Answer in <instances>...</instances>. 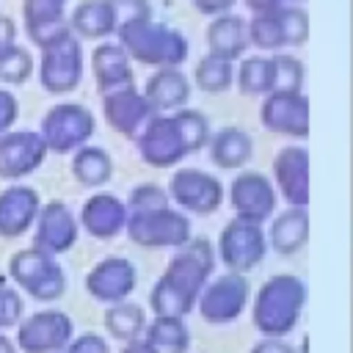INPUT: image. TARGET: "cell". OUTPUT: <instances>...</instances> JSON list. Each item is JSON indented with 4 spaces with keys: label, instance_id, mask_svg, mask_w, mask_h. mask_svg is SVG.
Segmentation results:
<instances>
[{
    "label": "cell",
    "instance_id": "1f68e13d",
    "mask_svg": "<svg viewBox=\"0 0 353 353\" xmlns=\"http://www.w3.org/2000/svg\"><path fill=\"white\" fill-rule=\"evenodd\" d=\"M237 85L243 94L256 97V94H270L273 91V61L270 58H245L237 69Z\"/></svg>",
    "mask_w": 353,
    "mask_h": 353
},
{
    "label": "cell",
    "instance_id": "d6986e66",
    "mask_svg": "<svg viewBox=\"0 0 353 353\" xmlns=\"http://www.w3.org/2000/svg\"><path fill=\"white\" fill-rule=\"evenodd\" d=\"M273 174L281 196L290 201V207H306L309 204V152L301 146H287L273 160Z\"/></svg>",
    "mask_w": 353,
    "mask_h": 353
},
{
    "label": "cell",
    "instance_id": "8fae6325",
    "mask_svg": "<svg viewBox=\"0 0 353 353\" xmlns=\"http://www.w3.org/2000/svg\"><path fill=\"white\" fill-rule=\"evenodd\" d=\"M138 143V152H141V160L146 165H154V168H171L176 165L182 157H188V146L182 141V132L176 127V121L168 116H154L143 132L135 138Z\"/></svg>",
    "mask_w": 353,
    "mask_h": 353
},
{
    "label": "cell",
    "instance_id": "ab89813d",
    "mask_svg": "<svg viewBox=\"0 0 353 353\" xmlns=\"http://www.w3.org/2000/svg\"><path fill=\"white\" fill-rule=\"evenodd\" d=\"M22 320V298L14 287H0V328H14Z\"/></svg>",
    "mask_w": 353,
    "mask_h": 353
},
{
    "label": "cell",
    "instance_id": "8992f818",
    "mask_svg": "<svg viewBox=\"0 0 353 353\" xmlns=\"http://www.w3.org/2000/svg\"><path fill=\"white\" fill-rule=\"evenodd\" d=\"M41 141L47 152H72L85 146V141L94 135V116L77 102L55 105L41 119Z\"/></svg>",
    "mask_w": 353,
    "mask_h": 353
},
{
    "label": "cell",
    "instance_id": "74e56055",
    "mask_svg": "<svg viewBox=\"0 0 353 353\" xmlns=\"http://www.w3.org/2000/svg\"><path fill=\"white\" fill-rule=\"evenodd\" d=\"M168 193L160 188V185H138L132 193H130V212H143V210H157V207H168Z\"/></svg>",
    "mask_w": 353,
    "mask_h": 353
},
{
    "label": "cell",
    "instance_id": "836d02e7",
    "mask_svg": "<svg viewBox=\"0 0 353 353\" xmlns=\"http://www.w3.org/2000/svg\"><path fill=\"white\" fill-rule=\"evenodd\" d=\"M171 119L176 121V127H179V132H182V141H185V146H188V154L196 152V149H201V146L210 141V124H207V119H204L199 110L179 108V110L171 113Z\"/></svg>",
    "mask_w": 353,
    "mask_h": 353
},
{
    "label": "cell",
    "instance_id": "44dd1931",
    "mask_svg": "<svg viewBox=\"0 0 353 353\" xmlns=\"http://www.w3.org/2000/svg\"><path fill=\"white\" fill-rule=\"evenodd\" d=\"M41 210L39 193L30 185H11L0 193V237H19L30 229Z\"/></svg>",
    "mask_w": 353,
    "mask_h": 353
},
{
    "label": "cell",
    "instance_id": "7bdbcfd3",
    "mask_svg": "<svg viewBox=\"0 0 353 353\" xmlns=\"http://www.w3.org/2000/svg\"><path fill=\"white\" fill-rule=\"evenodd\" d=\"M251 353H295V347L287 345L284 339H268V336H262V342H256L251 347Z\"/></svg>",
    "mask_w": 353,
    "mask_h": 353
},
{
    "label": "cell",
    "instance_id": "b9f144b4",
    "mask_svg": "<svg viewBox=\"0 0 353 353\" xmlns=\"http://www.w3.org/2000/svg\"><path fill=\"white\" fill-rule=\"evenodd\" d=\"M17 110H19V102L11 91L0 88V135L11 130V124L17 121Z\"/></svg>",
    "mask_w": 353,
    "mask_h": 353
},
{
    "label": "cell",
    "instance_id": "ee69618b",
    "mask_svg": "<svg viewBox=\"0 0 353 353\" xmlns=\"http://www.w3.org/2000/svg\"><path fill=\"white\" fill-rule=\"evenodd\" d=\"M237 0H193V6L201 11V14H212V17H221L226 14Z\"/></svg>",
    "mask_w": 353,
    "mask_h": 353
},
{
    "label": "cell",
    "instance_id": "681fc988",
    "mask_svg": "<svg viewBox=\"0 0 353 353\" xmlns=\"http://www.w3.org/2000/svg\"><path fill=\"white\" fill-rule=\"evenodd\" d=\"M281 3H284V0H281Z\"/></svg>",
    "mask_w": 353,
    "mask_h": 353
},
{
    "label": "cell",
    "instance_id": "bcb514c9",
    "mask_svg": "<svg viewBox=\"0 0 353 353\" xmlns=\"http://www.w3.org/2000/svg\"><path fill=\"white\" fill-rule=\"evenodd\" d=\"M245 6L254 14H268V11H276L281 6V0H245Z\"/></svg>",
    "mask_w": 353,
    "mask_h": 353
},
{
    "label": "cell",
    "instance_id": "d4e9b609",
    "mask_svg": "<svg viewBox=\"0 0 353 353\" xmlns=\"http://www.w3.org/2000/svg\"><path fill=\"white\" fill-rule=\"evenodd\" d=\"M207 47H210V55H215L221 61H229V63L237 61L248 47L243 17H237V14L215 17L207 28Z\"/></svg>",
    "mask_w": 353,
    "mask_h": 353
},
{
    "label": "cell",
    "instance_id": "5bb4252c",
    "mask_svg": "<svg viewBox=\"0 0 353 353\" xmlns=\"http://www.w3.org/2000/svg\"><path fill=\"white\" fill-rule=\"evenodd\" d=\"M259 121L279 135L306 138L309 135V99L301 91H273L262 102Z\"/></svg>",
    "mask_w": 353,
    "mask_h": 353
},
{
    "label": "cell",
    "instance_id": "ffe728a7",
    "mask_svg": "<svg viewBox=\"0 0 353 353\" xmlns=\"http://www.w3.org/2000/svg\"><path fill=\"white\" fill-rule=\"evenodd\" d=\"M22 14L30 41L39 44L41 50L72 33L63 17V0H25Z\"/></svg>",
    "mask_w": 353,
    "mask_h": 353
},
{
    "label": "cell",
    "instance_id": "ba28073f",
    "mask_svg": "<svg viewBox=\"0 0 353 353\" xmlns=\"http://www.w3.org/2000/svg\"><path fill=\"white\" fill-rule=\"evenodd\" d=\"M39 77L50 94H66V91H74L80 85V80H83V47L72 33L41 50Z\"/></svg>",
    "mask_w": 353,
    "mask_h": 353
},
{
    "label": "cell",
    "instance_id": "484cf974",
    "mask_svg": "<svg viewBox=\"0 0 353 353\" xmlns=\"http://www.w3.org/2000/svg\"><path fill=\"white\" fill-rule=\"evenodd\" d=\"M251 152H254V141L240 127H223L210 141V160L223 171H234L245 165L251 160Z\"/></svg>",
    "mask_w": 353,
    "mask_h": 353
},
{
    "label": "cell",
    "instance_id": "d6a6232c",
    "mask_svg": "<svg viewBox=\"0 0 353 353\" xmlns=\"http://www.w3.org/2000/svg\"><path fill=\"white\" fill-rule=\"evenodd\" d=\"M193 77H196V83H199L201 91L218 94V91H226V88L232 85L234 69H232L229 61H221V58H215V55L207 52V55L199 61V66L193 69Z\"/></svg>",
    "mask_w": 353,
    "mask_h": 353
},
{
    "label": "cell",
    "instance_id": "2e32d148",
    "mask_svg": "<svg viewBox=\"0 0 353 353\" xmlns=\"http://www.w3.org/2000/svg\"><path fill=\"white\" fill-rule=\"evenodd\" d=\"M47 157V146L39 132L17 130L0 135V176L3 179H22L36 171Z\"/></svg>",
    "mask_w": 353,
    "mask_h": 353
},
{
    "label": "cell",
    "instance_id": "9c48e42d",
    "mask_svg": "<svg viewBox=\"0 0 353 353\" xmlns=\"http://www.w3.org/2000/svg\"><path fill=\"white\" fill-rule=\"evenodd\" d=\"M248 301V281L240 273H223L212 281L204 284V290L199 292V314L212 323V325H223L232 323L243 314Z\"/></svg>",
    "mask_w": 353,
    "mask_h": 353
},
{
    "label": "cell",
    "instance_id": "8d00e7d4",
    "mask_svg": "<svg viewBox=\"0 0 353 353\" xmlns=\"http://www.w3.org/2000/svg\"><path fill=\"white\" fill-rule=\"evenodd\" d=\"M279 19H281V30H284V44L287 47H298L309 39V17L303 14V8L298 6H279Z\"/></svg>",
    "mask_w": 353,
    "mask_h": 353
},
{
    "label": "cell",
    "instance_id": "ac0fdd59",
    "mask_svg": "<svg viewBox=\"0 0 353 353\" xmlns=\"http://www.w3.org/2000/svg\"><path fill=\"white\" fill-rule=\"evenodd\" d=\"M36 237H33V248L55 256L69 251L77 243V221L72 218V212L66 210V204L61 201H50L39 210L36 215Z\"/></svg>",
    "mask_w": 353,
    "mask_h": 353
},
{
    "label": "cell",
    "instance_id": "e575fe53",
    "mask_svg": "<svg viewBox=\"0 0 353 353\" xmlns=\"http://www.w3.org/2000/svg\"><path fill=\"white\" fill-rule=\"evenodd\" d=\"M33 72V58L25 47L19 44H11L6 50H0V83H8V85H17V83H25Z\"/></svg>",
    "mask_w": 353,
    "mask_h": 353
},
{
    "label": "cell",
    "instance_id": "d590c367",
    "mask_svg": "<svg viewBox=\"0 0 353 353\" xmlns=\"http://www.w3.org/2000/svg\"><path fill=\"white\" fill-rule=\"evenodd\" d=\"M270 61H273V91H301L303 85L301 61L295 55H273Z\"/></svg>",
    "mask_w": 353,
    "mask_h": 353
},
{
    "label": "cell",
    "instance_id": "4dcf8cb0",
    "mask_svg": "<svg viewBox=\"0 0 353 353\" xmlns=\"http://www.w3.org/2000/svg\"><path fill=\"white\" fill-rule=\"evenodd\" d=\"M105 328L110 331L113 339L132 342V339H141V334L146 328V314L138 303L121 301V303H113L105 312Z\"/></svg>",
    "mask_w": 353,
    "mask_h": 353
},
{
    "label": "cell",
    "instance_id": "7402d4cb",
    "mask_svg": "<svg viewBox=\"0 0 353 353\" xmlns=\"http://www.w3.org/2000/svg\"><path fill=\"white\" fill-rule=\"evenodd\" d=\"M80 221L85 232L97 240H110L119 232H124L127 223V207L113 193H97L83 204Z\"/></svg>",
    "mask_w": 353,
    "mask_h": 353
},
{
    "label": "cell",
    "instance_id": "f6af8a7d",
    "mask_svg": "<svg viewBox=\"0 0 353 353\" xmlns=\"http://www.w3.org/2000/svg\"><path fill=\"white\" fill-rule=\"evenodd\" d=\"M14 39H17V25H14V19L6 17V14H0V50L11 47Z\"/></svg>",
    "mask_w": 353,
    "mask_h": 353
},
{
    "label": "cell",
    "instance_id": "5b68a950",
    "mask_svg": "<svg viewBox=\"0 0 353 353\" xmlns=\"http://www.w3.org/2000/svg\"><path fill=\"white\" fill-rule=\"evenodd\" d=\"M124 232L130 234L132 243L146 245V248H182L190 240V221L168 207L157 210H143V212H130L127 210V223Z\"/></svg>",
    "mask_w": 353,
    "mask_h": 353
},
{
    "label": "cell",
    "instance_id": "7a4b0ae2",
    "mask_svg": "<svg viewBox=\"0 0 353 353\" xmlns=\"http://www.w3.org/2000/svg\"><path fill=\"white\" fill-rule=\"evenodd\" d=\"M303 301H306V287L298 276H292V273L270 276L254 298L251 320L262 336L284 339L298 325Z\"/></svg>",
    "mask_w": 353,
    "mask_h": 353
},
{
    "label": "cell",
    "instance_id": "603a6c76",
    "mask_svg": "<svg viewBox=\"0 0 353 353\" xmlns=\"http://www.w3.org/2000/svg\"><path fill=\"white\" fill-rule=\"evenodd\" d=\"M91 72L94 80L99 85V91L110 94L119 88L132 85V69H130V58L121 50V44H99L91 52Z\"/></svg>",
    "mask_w": 353,
    "mask_h": 353
},
{
    "label": "cell",
    "instance_id": "52a82bcc",
    "mask_svg": "<svg viewBox=\"0 0 353 353\" xmlns=\"http://www.w3.org/2000/svg\"><path fill=\"white\" fill-rule=\"evenodd\" d=\"M218 254L221 262L229 268V273H248L254 270L265 254H268V240L262 226L248 223V221H229L221 232V243H218Z\"/></svg>",
    "mask_w": 353,
    "mask_h": 353
},
{
    "label": "cell",
    "instance_id": "4fadbf2b",
    "mask_svg": "<svg viewBox=\"0 0 353 353\" xmlns=\"http://www.w3.org/2000/svg\"><path fill=\"white\" fill-rule=\"evenodd\" d=\"M229 199H232V207H234L237 218L248 221V223H256V226L262 221H268L276 210V190L268 182V176L259 174V171L237 174L232 188H229Z\"/></svg>",
    "mask_w": 353,
    "mask_h": 353
},
{
    "label": "cell",
    "instance_id": "9a60e30c",
    "mask_svg": "<svg viewBox=\"0 0 353 353\" xmlns=\"http://www.w3.org/2000/svg\"><path fill=\"white\" fill-rule=\"evenodd\" d=\"M135 281H138V273L130 259L108 256V259L97 262L94 270L85 276V290L94 301L113 306V303L127 301V295L135 290Z\"/></svg>",
    "mask_w": 353,
    "mask_h": 353
},
{
    "label": "cell",
    "instance_id": "3957f363",
    "mask_svg": "<svg viewBox=\"0 0 353 353\" xmlns=\"http://www.w3.org/2000/svg\"><path fill=\"white\" fill-rule=\"evenodd\" d=\"M116 33L121 39V50L127 52V58H135L141 63L176 69L188 58V39L174 28L154 22L152 17L135 25L119 28Z\"/></svg>",
    "mask_w": 353,
    "mask_h": 353
},
{
    "label": "cell",
    "instance_id": "7dc6e473",
    "mask_svg": "<svg viewBox=\"0 0 353 353\" xmlns=\"http://www.w3.org/2000/svg\"><path fill=\"white\" fill-rule=\"evenodd\" d=\"M121 353H154L143 339H132V342H124Z\"/></svg>",
    "mask_w": 353,
    "mask_h": 353
},
{
    "label": "cell",
    "instance_id": "6da1fadb",
    "mask_svg": "<svg viewBox=\"0 0 353 353\" xmlns=\"http://www.w3.org/2000/svg\"><path fill=\"white\" fill-rule=\"evenodd\" d=\"M212 268H215V251L210 240L204 237L188 240L168 262L154 290L149 292L154 317H185L188 312H193L199 292L212 276Z\"/></svg>",
    "mask_w": 353,
    "mask_h": 353
},
{
    "label": "cell",
    "instance_id": "4316f807",
    "mask_svg": "<svg viewBox=\"0 0 353 353\" xmlns=\"http://www.w3.org/2000/svg\"><path fill=\"white\" fill-rule=\"evenodd\" d=\"M306 237H309V215L301 207H290L281 215H276L268 232V243L273 245V251L284 256L301 251L306 245Z\"/></svg>",
    "mask_w": 353,
    "mask_h": 353
},
{
    "label": "cell",
    "instance_id": "30bf717a",
    "mask_svg": "<svg viewBox=\"0 0 353 353\" xmlns=\"http://www.w3.org/2000/svg\"><path fill=\"white\" fill-rule=\"evenodd\" d=\"M72 331H74V323L66 312L44 309L19 320L17 345L22 353H55L72 339Z\"/></svg>",
    "mask_w": 353,
    "mask_h": 353
},
{
    "label": "cell",
    "instance_id": "7c38bea8",
    "mask_svg": "<svg viewBox=\"0 0 353 353\" xmlns=\"http://www.w3.org/2000/svg\"><path fill=\"white\" fill-rule=\"evenodd\" d=\"M168 199H174L182 210L210 215L223 201V185L207 171L199 168H182L168 182Z\"/></svg>",
    "mask_w": 353,
    "mask_h": 353
},
{
    "label": "cell",
    "instance_id": "83f0119b",
    "mask_svg": "<svg viewBox=\"0 0 353 353\" xmlns=\"http://www.w3.org/2000/svg\"><path fill=\"white\" fill-rule=\"evenodd\" d=\"M69 30L83 39H105L116 33V17L110 0H85L69 17Z\"/></svg>",
    "mask_w": 353,
    "mask_h": 353
},
{
    "label": "cell",
    "instance_id": "f1b7e54d",
    "mask_svg": "<svg viewBox=\"0 0 353 353\" xmlns=\"http://www.w3.org/2000/svg\"><path fill=\"white\" fill-rule=\"evenodd\" d=\"M143 342L154 353H188L190 334L182 317H154L143 328Z\"/></svg>",
    "mask_w": 353,
    "mask_h": 353
},
{
    "label": "cell",
    "instance_id": "c3c4849f",
    "mask_svg": "<svg viewBox=\"0 0 353 353\" xmlns=\"http://www.w3.org/2000/svg\"><path fill=\"white\" fill-rule=\"evenodd\" d=\"M0 353H17V345L6 334H0Z\"/></svg>",
    "mask_w": 353,
    "mask_h": 353
},
{
    "label": "cell",
    "instance_id": "f35d334b",
    "mask_svg": "<svg viewBox=\"0 0 353 353\" xmlns=\"http://www.w3.org/2000/svg\"><path fill=\"white\" fill-rule=\"evenodd\" d=\"M110 6H113V17H116V30L152 17V8L146 0H110Z\"/></svg>",
    "mask_w": 353,
    "mask_h": 353
},
{
    "label": "cell",
    "instance_id": "60d3db41",
    "mask_svg": "<svg viewBox=\"0 0 353 353\" xmlns=\"http://www.w3.org/2000/svg\"><path fill=\"white\" fill-rule=\"evenodd\" d=\"M55 353H110V350H108V342L99 334H83V336H72Z\"/></svg>",
    "mask_w": 353,
    "mask_h": 353
},
{
    "label": "cell",
    "instance_id": "277c9868",
    "mask_svg": "<svg viewBox=\"0 0 353 353\" xmlns=\"http://www.w3.org/2000/svg\"><path fill=\"white\" fill-rule=\"evenodd\" d=\"M8 276L36 301H58L66 292V273L55 262V256L39 248H22L8 262Z\"/></svg>",
    "mask_w": 353,
    "mask_h": 353
},
{
    "label": "cell",
    "instance_id": "f546056e",
    "mask_svg": "<svg viewBox=\"0 0 353 353\" xmlns=\"http://www.w3.org/2000/svg\"><path fill=\"white\" fill-rule=\"evenodd\" d=\"M72 174L77 176L80 185L99 188L110 179L113 174V160L105 149L99 146H80L77 154L72 157Z\"/></svg>",
    "mask_w": 353,
    "mask_h": 353
},
{
    "label": "cell",
    "instance_id": "e0dca14e",
    "mask_svg": "<svg viewBox=\"0 0 353 353\" xmlns=\"http://www.w3.org/2000/svg\"><path fill=\"white\" fill-rule=\"evenodd\" d=\"M102 110H105V119L108 124L121 132L124 138H138L143 132V127L157 116L152 110V105L143 99V94L135 91V85H127V88H119V91H110L105 94V102H102Z\"/></svg>",
    "mask_w": 353,
    "mask_h": 353
},
{
    "label": "cell",
    "instance_id": "cb8c5ba5",
    "mask_svg": "<svg viewBox=\"0 0 353 353\" xmlns=\"http://www.w3.org/2000/svg\"><path fill=\"white\" fill-rule=\"evenodd\" d=\"M143 99L152 110H179L190 99V83L179 69H157L143 88Z\"/></svg>",
    "mask_w": 353,
    "mask_h": 353
}]
</instances>
